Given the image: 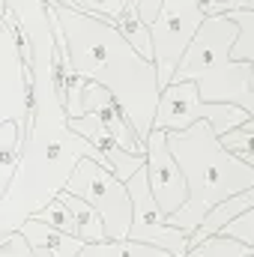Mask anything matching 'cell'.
<instances>
[{
    "instance_id": "cell-1",
    "label": "cell",
    "mask_w": 254,
    "mask_h": 257,
    "mask_svg": "<svg viewBox=\"0 0 254 257\" xmlns=\"http://www.w3.org/2000/svg\"><path fill=\"white\" fill-rule=\"evenodd\" d=\"M51 9L63 33L69 66L81 78L102 84L117 99L120 111L144 141L150 135L156 99H159L156 66L144 60L117 33L114 24L90 12H81L69 3H51Z\"/></svg>"
},
{
    "instance_id": "cell-2",
    "label": "cell",
    "mask_w": 254,
    "mask_h": 257,
    "mask_svg": "<svg viewBox=\"0 0 254 257\" xmlns=\"http://www.w3.org/2000/svg\"><path fill=\"white\" fill-rule=\"evenodd\" d=\"M165 144L186 180V203L168 215V224L194 230L209 206L236 192L254 189V171L248 162L221 150L215 128L206 120L191 123L186 132H165Z\"/></svg>"
},
{
    "instance_id": "cell-3",
    "label": "cell",
    "mask_w": 254,
    "mask_h": 257,
    "mask_svg": "<svg viewBox=\"0 0 254 257\" xmlns=\"http://www.w3.org/2000/svg\"><path fill=\"white\" fill-rule=\"evenodd\" d=\"M63 192L84 197L105 224V239H126L129 221H132V200H129L126 183L114 177V171L93 156H78L69 177L63 183Z\"/></svg>"
},
{
    "instance_id": "cell-4",
    "label": "cell",
    "mask_w": 254,
    "mask_h": 257,
    "mask_svg": "<svg viewBox=\"0 0 254 257\" xmlns=\"http://www.w3.org/2000/svg\"><path fill=\"white\" fill-rule=\"evenodd\" d=\"M251 114L239 105H227V102H203L197 96V81H171L159 90L156 99V114L150 128L159 132H186L191 123L206 120L215 128V135L227 132V128L239 126L242 120H248Z\"/></svg>"
},
{
    "instance_id": "cell-5",
    "label": "cell",
    "mask_w": 254,
    "mask_h": 257,
    "mask_svg": "<svg viewBox=\"0 0 254 257\" xmlns=\"http://www.w3.org/2000/svg\"><path fill=\"white\" fill-rule=\"evenodd\" d=\"M203 6L197 0H162L159 15L150 24L153 39V66H156V84L159 90L171 81V72L180 60L183 48L194 36L197 24L203 21Z\"/></svg>"
},
{
    "instance_id": "cell-6",
    "label": "cell",
    "mask_w": 254,
    "mask_h": 257,
    "mask_svg": "<svg viewBox=\"0 0 254 257\" xmlns=\"http://www.w3.org/2000/svg\"><path fill=\"white\" fill-rule=\"evenodd\" d=\"M126 192L132 200V221H129L126 239L135 242H150L156 248H165L174 257H186L189 251V230L168 224V215L156 206L150 183H147V171L144 165L126 180Z\"/></svg>"
},
{
    "instance_id": "cell-7",
    "label": "cell",
    "mask_w": 254,
    "mask_h": 257,
    "mask_svg": "<svg viewBox=\"0 0 254 257\" xmlns=\"http://www.w3.org/2000/svg\"><path fill=\"white\" fill-rule=\"evenodd\" d=\"M233 39H236V24L227 15H218V12L203 15V21L197 24L194 36L183 48L180 60L171 72V81H197L200 75L221 69L230 60Z\"/></svg>"
},
{
    "instance_id": "cell-8",
    "label": "cell",
    "mask_w": 254,
    "mask_h": 257,
    "mask_svg": "<svg viewBox=\"0 0 254 257\" xmlns=\"http://www.w3.org/2000/svg\"><path fill=\"white\" fill-rule=\"evenodd\" d=\"M144 171H147V183H150V194L156 206L165 215H174L186 203L189 192H186L183 171L165 144V132L159 128H150V135L144 138Z\"/></svg>"
},
{
    "instance_id": "cell-9",
    "label": "cell",
    "mask_w": 254,
    "mask_h": 257,
    "mask_svg": "<svg viewBox=\"0 0 254 257\" xmlns=\"http://www.w3.org/2000/svg\"><path fill=\"white\" fill-rule=\"evenodd\" d=\"M197 96L203 102H227L239 105L248 114L254 111L251 93V60H227L221 69L197 78Z\"/></svg>"
},
{
    "instance_id": "cell-10",
    "label": "cell",
    "mask_w": 254,
    "mask_h": 257,
    "mask_svg": "<svg viewBox=\"0 0 254 257\" xmlns=\"http://www.w3.org/2000/svg\"><path fill=\"white\" fill-rule=\"evenodd\" d=\"M18 233L27 239V245L33 248L36 257H75L81 251V245H84L78 236L63 233V230H57V227H51V224L33 221V218H27V221L18 227Z\"/></svg>"
},
{
    "instance_id": "cell-11",
    "label": "cell",
    "mask_w": 254,
    "mask_h": 257,
    "mask_svg": "<svg viewBox=\"0 0 254 257\" xmlns=\"http://www.w3.org/2000/svg\"><path fill=\"white\" fill-rule=\"evenodd\" d=\"M75 257H174L165 248H156L150 242H135V239H99V242H84Z\"/></svg>"
},
{
    "instance_id": "cell-12",
    "label": "cell",
    "mask_w": 254,
    "mask_h": 257,
    "mask_svg": "<svg viewBox=\"0 0 254 257\" xmlns=\"http://www.w3.org/2000/svg\"><path fill=\"white\" fill-rule=\"evenodd\" d=\"M21 156H24L21 153V128L12 120H3L0 123V200L12 189V177L18 171Z\"/></svg>"
},
{
    "instance_id": "cell-13",
    "label": "cell",
    "mask_w": 254,
    "mask_h": 257,
    "mask_svg": "<svg viewBox=\"0 0 254 257\" xmlns=\"http://www.w3.org/2000/svg\"><path fill=\"white\" fill-rule=\"evenodd\" d=\"M114 27L144 60L153 63V39H150V27L138 18V0H129L126 9L114 18Z\"/></svg>"
},
{
    "instance_id": "cell-14",
    "label": "cell",
    "mask_w": 254,
    "mask_h": 257,
    "mask_svg": "<svg viewBox=\"0 0 254 257\" xmlns=\"http://www.w3.org/2000/svg\"><path fill=\"white\" fill-rule=\"evenodd\" d=\"M57 197L63 200L66 206L72 209V218H75V224H78V239L81 242H99V239H105V224H102V215L84 200V197H78V194H69V192H57Z\"/></svg>"
},
{
    "instance_id": "cell-15",
    "label": "cell",
    "mask_w": 254,
    "mask_h": 257,
    "mask_svg": "<svg viewBox=\"0 0 254 257\" xmlns=\"http://www.w3.org/2000/svg\"><path fill=\"white\" fill-rule=\"evenodd\" d=\"M245 254H254L251 245H242L236 239H227L221 233H212L206 239H200L197 245H191L186 257H245Z\"/></svg>"
},
{
    "instance_id": "cell-16",
    "label": "cell",
    "mask_w": 254,
    "mask_h": 257,
    "mask_svg": "<svg viewBox=\"0 0 254 257\" xmlns=\"http://www.w3.org/2000/svg\"><path fill=\"white\" fill-rule=\"evenodd\" d=\"M251 135H254V120H242L239 126L227 128V132H221V135H215L218 138V144H221V150H227L230 156H236V159H242V162H248L251 165Z\"/></svg>"
},
{
    "instance_id": "cell-17",
    "label": "cell",
    "mask_w": 254,
    "mask_h": 257,
    "mask_svg": "<svg viewBox=\"0 0 254 257\" xmlns=\"http://www.w3.org/2000/svg\"><path fill=\"white\" fill-rule=\"evenodd\" d=\"M30 218H33V221H42V224H51V227H57V230H63V233L78 236V224H75V218H72V209L66 206L57 194L45 203V209L33 212Z\"/></svg>"
},
{
    "instance_id": "cell-18",
    "label": "cell",
    "mask_w": 254,
    "mask_h": 257,
    "mask_svg": "<svg viewBox=\"0 0 254 257\" xmlns=\"http://www.w3.org/2000/svg\"><path fill=\"white\" fill-rule=\"evenodd\" d=\"M254 206L251 209H242V212H236L227 224H221V236H227V239H236V242H242V245H254Z\"/></svg>"
},
{
    "instance_id": "cell-19",
    "label": "cell",
    "mask_w": 254,
    "mask_h": 257,
    "mask_svg": "<svg viewBox=\"0 0 254 257\" xmlns=\"http://www.w3.org/2000/svg\"><path fill=\"white\" fill-rule=\"evenodd\" d=\"M126 3L129 0H69V6H75L81 12H90V15H96L108 24H114V18L126 9Z\"/></svg>"
},
{
    "instance_id": "cell-20",
    "label": "cell",
    "mask_w": 254,
    "mask_h": 257,
    "mask_svg": "<svg viewBox=\"0 0 254 257\" xmlns=\"http://www.w3.org/2000/svg\"><path fill=\"white\" fill-rule=\"evenodd\" d=\"M3 21H6V27H12V39H15V45H18V54H21V66H33V51H30V45H27V33H24V27L18 24V18L12 15V12H3Z\"/></svg>"
},
{
    "instance_id": "cell-21",
    "label": "cell",
    "mask_w": 254,
    "mask_h": 257,
    "mask_svg": "<svg viewBox=\"0 0 254 257\" xmlns=\"http://www.w3.org/2000/svg\"><path fill=\"white\" fill-rule=\"evenodd\" d=\"M9 245H12V254H15V257H36V254H33V248L27 245V239H24L18 230H12V233H9Z\"/></svg>"
},
{
    "instance_id": "cell-22",
    "label": "cell",
    "mask_w": 254,
    "mask_h": 257,
    "mask_svg": "<svg viewBox=\"0 0 254 257\" xmlns=\"http://www.w3.org/2000/svg\"><path fill=\"white\" fill-rule=\"evenodd\" d=\"M251 3L254 0H215L206 15H212V12H230V9H251Z\"/></svg>"
},
{
    "instance_id": "cell-23",
    "label": "cell",
    "mask_w": 254,
    "mask_h": 257,
    "mask_svg": "<svg viewBox=\"0 0 254 257\" xmlns=\"http://www.w3.org/2000/svg\"><path fill=\"white\" fill-rule=\"evenodd\" d=\"M0 257H15L12 254V245H9V233H6V242L0 245Z\"/></svg>"
},
{
    "instance_id": "cell-24",
    "label": "cell",
    "mask_w": 254,
    "mask_h": 257,
    "mask_svg": "<svg viewBox=\"0 0 254 257\" xmlns=\"http://www.w3.org/2000/svg\"><path fill=\"white\" fill-rule=\"evenodd\" d=\"M3 12H6V3H3V0H0V18H3Z\"/></svg>"
},
{
    "instance_id": "cell-25",
    "label": "cell",
    "mask_w": 254,
    "mask_h": 257,
    "mask_svg": "<svg viewBox=\"0 0 254 257\" xmlns=\"http://www.w3.org/2000/svg\"><path fill=\"white\" fill-rule=\"evenodd\" d=\"M3 242H6V233H3V236H0V245H3Z\"/></svg>"
},
{
    "instance_id": "cell-26",
    "label": "cell",
    "mask_w": 254,
    "mask_h": 257,
    "mask_svg": "<svg viewBox=\"0 0 254 257\" xmlns=\"http://www.w3.org/2000/svg\"><path fill=\"white\" fill-rule=\"evenodd\" d=\"M245 257H254V254H245Z\"/></svg>"
}]
</instances>
